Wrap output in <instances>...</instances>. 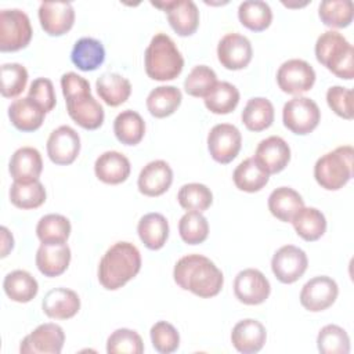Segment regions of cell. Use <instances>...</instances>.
Masks as SVG:
<instances>
[{
	"mask_svg": "<svg viewBox=\"0 0 354 354\" xmlns=\"http://www.w3.org/2000/svg\"><path fill=\"white\" fill-rule=\"evenodd\" d=\"M315 57L328 71L340 79L351 80L354 76V48L348 40L336 30H326L315 41Z\"/></svg>",
	"mask_w": 354,
	"mask_h": 354,
	"instance_id": "cell-5",
	"label": "cell"
},
{
	"mask_svg": "<svg viewBox=\"0 0 354 354\" xmlns=\"http://www.w3.org/2000/svg\"><path fill=\"white\" fill-rule=\"evenodd\" d=\"M173 183V170L165 160H152L140 171L137 185L138 191L147 196H159L165 194Z\"/></svg>",
	"mask_w": 354,
	"mask_h": 354,
	"instance_id": "cell-20",
	"label": "cell"
},
{
	"mask_svg": "<svg viewBox=\"0 0 354 354\" xmlns=\"http://www.w3.org/2000/svg\"><path fill=\"white\" fill-rule=\"evenodd\" d=\"M80 151V137L71 126H59L47 140V155L55 165H71Z\"/></svg>",
	"mask_w": 354,
	"mask_h": 354,
	"instance_id": "cell-17",
	"label": "cell"
},
{
	"mask_svg": "<svg viewBox=\"0 0 354 354\" xmlns=\"http://www.w3.org/2000/svg\"><path fill=\"white\" fill-rule=\"evenodd\" d=\"M253 48L250 40L239 33H227L217 46V58L220 64L230 71H239L252 61Z\"/></svg>",
	"mask_w": 354,
	"mask_h": 354,
	"instance_id": "cell-15",
	"label": "cell"
},
{
	"mask_svg": "<svg viewBox=\"0 0 354 354\" xmlns=\"http://www.w3.org/2000/svg\"><path fill=\"white\" fill-rule=\"evenodd\" d=\"M321 111L315 101L308 97L296 95L285 102L282 120L286 129L299 136L311 133L319 123Z\"/></svg>",
	"mask_w": 354,
	"mask_h": 354,
	"instance_id": "cell-8",
	"label": "cell"
},
{
	"mask_svg": "<svg viewBox=\"0 0 354 354\" xmlns=\"http://www.w3.org/2000/svg\"><path fill=\"white\" fill-rule=\"evenodd\" d=\"M10 201L18 209H36L46 201V188L39 181H14L10 188Z\"/></svg>",
	"mask_w": 354,
	"mask_h": 354,
	"instance_id": "cell-38",
	"label": "cell"
},
{
	"mask_svg": "<svg viewBox=\"0 0 354 354\" xmlns=\"http://www.w3.org/2000/svg\"><path fill=\"white\" fill-rule=\"evenodd\" d=\"M28 83V71L24 65L11 62L1 65V95L12 98L19 95Z\"/></svg>",
	"mask_w": 354,
	"mask_h": 354,
	"instance_id": "cell-47",
	"label": "cell"
},
{
	"mask_svg": "<svg viewBox=\"0 0 354 354\" xmlns=\"http://www.w3.org/2000/svg\"><path fill=\"white\" fill-rule=\"evenodd\" d=\"M238 18L245 28L253 32H261L271 25L272 11L266 1L246 0L238 7Z\"/></svg>",
	"mask_w": 354,
	"mask_h": 354,
	"instance_id": "cell-37",
	"label": "cell"
},
{
	"mask_svg": "<svg viewBox=\"0 0 354 354\" xmlns=\"http://www.w3.org/2000/svg\"><path fill=\"white\" fill-rule=\"evenodd\" d=\"M145 72L159 82L176 79L183 68L184 58L173 39L166 33H156L145 50Z\"/></svg>",
	"mask_w": 354,
	"mask_h": 354,
	"instance_id": "cell-4",
	"label": "cell"
},
{
	"mask_svg": "<svg viewBox=\"0 0 354 354\" xmlns=\"http://www.w3.org/2000/svg\"><path fill=\"white\" fill-rule=\"evenodd\" d=\"M339 295V286L335 279L326 275L314 277L307 281L300 292L301 306L311 311L318 313L329 308Z\"/></svg>",
	"mask_w": 354,
	"mask_h": 354,
	"instance_id": "cell-13",
	"label": "cell"
},
{
	"mask_svg": "<svg viewBox=\"0 0 354 354\" xmlns=\"http://www.w3.org/2000/svg\"><path fill=\"white\" fill-rule=\"evenodd\" d=\"M242 123L250 131H263L274 122V106L264 97L250 98L242 111Z\"/></svg>",
	"mask_w": 354,
	"mask_h": 354,
	"instance_id": "cell-35",
	"label": "cell"
},
{
	"mask_svg": "<svg viewBox=\"0 0 354 354\" xmlns=\"http://www.w3.org/2000/svg\"><path fill=\"white\" fill-rule=\"evenodd\" d=\"M130 160L118 151L101 153L94 163L97 178L105 184H120L130 176Z\"/></svg>",
	"mask_w": 354,
	"mask_h": 354,
	"instance_id": "cell-25",
	"label": "cell"
},
{
	"mask_svg": "<svg viewBox=\"0 0 354 354\" xmlns=\"http://www.w3.org/2000/svg\"><path fill=\"white\" fill-rule=\"evenodd\" d=\"M318 351L322 354H348L350 337L339 325H325L317 337Z\"/></svg>",
	"mask_w": 354,
	"mask_h": 354,
	"instance_id": "cell-42",
	"label": "cell"
},
{
	"mask_svg": "<svg viewBox=\"0 0 354 354\" xmlns=\"http://www.w3.org/2000/svg\"><path fill=\"white\" fill-rule=\"evenodd\" d=\"M8 170L14 181L29 183L39 180L43 170L40 152L33 147L18 148L11 155Z\"/></svg>",
	"mask_w": 354,
	"mask_h": 354,
	"instance_id": "cell-23",
	"label": "cell"
},
{
	"mask_svg": "<svg viewBox=\"0 0 354 354\" xmlns=\"http://www.w3.org/2000/svg\"><path fill=\"white\" fill-rule=\"evenodd\" d=\"M1 232V257H6L14 248V238L11 232L7 230V227L0 228Z\"/></svg>",
	"mask_w": 354,
	"mask_h": 354,
	"instance_id": "cell-51",
	"label": "cell"
},
{
	"mask_svg": "<svg viewBox=\"0 0 354 354\" xmlns=\"http://www.w3.org/2000/svg\"><path fill=\"white\" fill-rule=\"evenodd\" d=\"M29 17L18 8L0 11V51H18L25 48L32 39Z\"/></svg>",
	"mask_w": 354,
	"mask_h": 354,
	"instance_id": "cell-7",
	"label": "cell"
},
{
	"mask_svg": "<svg viewBox=\"0 0 354 354\" xmlns=\"http://www.w3.org/2000/svg\"><path fill=\"white\" fill-rule=\"evenodd\" d=\"M149 333L152 346L158 353L170 354L180 346V335L177 329L166 321H158L153 324Z\"/></svg>",
	"mask_w": 354,
	"mask_h": 354,
	"instance_id": "cell-48",
	"label": "cell"
},
{
	"mask_svg": "<svg viewBox=\"0 0 354 354\" xmlns=\"http://www.w3.org/2000/svg\"><path fill=\"white\" fill-rule=\"evenodd\" d=\"M28 97L32 98L35 102H37L44 109L46 113L53 111V108L55 106V102H57L54 84L47 77L35 79L30 83Z\"/></svg>",
	"mask_w": 354,
	"mask_h": 354,
	"instance_id": "cell-50",
	"label": "cell"
},
{
	"mask_svg": "<svg viewBox=\"0 0 354 354\" xmlns=\"http://www.w3.org/2000/svg\"><path fill=\"white\" fill-rule=\"evenodd\" d=\"M71 59L77 69L91 72L102 65L105 59V48L102 43L94 37H82L73 44Z\"/></svg>",
	"mask_w": 354,
	"mask_h": 354,
	"instance_id": "cell-27",
	"label": "cell"
},
{
	"mask_svg": "<svg viewBox=\"0 0 354 354\" xmlns=\"http://www.w3.org/2000/svg\"><path fill=\"white\" fill-rule=\"evenodd\" d=\"M142 351L144 343L141 336L127 328L116 329L106 340V353L109 354H141Z\"/></svg>",
	"mask_w": 354,
	"mask_h": 354,
	"instance_id": "cell-46",
	"label": "cell"
},
{
	"mask_svg": "<svg viewBox=\"0 0 354 354\" xmlns=\"http://www.w3.org/2000/svg\"><path fill=\"white\" fill-rule=\"evenodd\" d=\"M290 223L297 235L307 242L319 239L326 231V218L317 207H301Z\"/></svg>",
	"mask_w": 354,
	"mask_h": 354,
	"instance_id": "cell-32",
	"label": "cell"
},
{
	"mask_svg": "<svg viewBox=\"0 0 354 354\" xmlns=\"http://www.w3.org/2000/svg\"><path fill=\"white\" fill-rule=\"evenodd\" d=\"M65 342L64 329L53 322L39 325L33 332L24 337L19 346L21 353L26 354H59Z\"/></svg>",
	"mask_w": 354,
	"mask_h": 354,
	"instance_id": "cell-14",
	"label": "cell"
},
{
	"mask_svg": "<svg viewBox=\"0 0 354 354\" xmlns=\"http://www.w3.org/2000/svg\"><path fill=\"white\" fill-rule=\"evenodd\" d=\"M61 88L71 119L86 130H95L104 123V108L91 95L90 83L83 76L68 72L61 77Z\"/></svg>",
	"mask_w": 354,
	"mask_h": 354,
	"instance_id": "cell-2",
	"label": "cell"
},
{
	"mask_svg": "<svg viewBox=\"0 0 354 354\" xmlns=\"http://www.w3.org/2000/svg\"><path fill=\"white\" fill-rule=\"evenodd\" d=\"M113 133L124 145H137L145 134V122L136 111H122L113 120Z\"/></svg>",
	"mask_w": 354,
	"mask_h": 354,
	"instance_id": "cell-36",
	"label": "cell"
},
{
	"mask_svg": "<svg viewBox=\"0 0 354 354\" xmlns=\"http://www.w3.org/2000/svg\"><path fill=\"white\" fill-rule=\"evenodd\" d=\"M140 270V250L130 242H116L100 260L98 281L105 289L116 290L133 279Z\"/></svg>",
	"mask_w": 354,
	"mask_h": 354,
	"instance_id": "cell-3",
	"label": "cell"
},
{
	"mask_svg": "<svg viewBox=\"0 0 354 354\" xmlns=\"http://www.w3.org/2000/svg\"><path fill=\"white\" fill-rule=\"evenodd\" d=\"M318 15L324 25L330 28H346L354 17L351 0H325L318 7Z\"/></svg>",
	"mask_w": 354,
	"mask_h": 354,
	"instance_id": "cell-41",
	"label": "cell"
},
{
	"mask_svg": "<svg viewBox=\"0 0 354 354\" xmlns=\"http://www.w3.org/2000/svg\"><path fill=\"white\" fill-rule=\"evenodd\" d=\"M173 277L181 289L203 299L218 295L224 283L221 270L202 254L183 256L174 266Z\"/></svg>",
	"mask_w": 354,
	"mask_h": 354,
	"instance_id": "cell-1",
	"label": "cell"
},
{
	"mask_svg": "<svg viewBox=\"0 0 354 354\" xmlns=\"http://www.w3.org/2000/svg\"><path fill=\"white\" fill-rule=\"evenodd\" d=\"M43 313L54 319H69L80 310L77 293L66 288H54L46 293L41 301Z\"/></svg>",
	"mask_w": 354,
	"mask_h": 354,
	"instance_id": "cell-22",
	"label": "cell"
},
{
	"mask_svg": "<svg viewBox=\"0 0 354 354\" xmlns=\"http://www.w3.org/2000/svg\"><path fill=\"white\" fill-rule=\"evenodd\" d=\"M183 94L176 86L155 87L147 97V108L155 118H166L173 115L180 106Z\"/></svg>",
	"mask_w": 354,
	"mask_h": 354,
	"instance_id": "cell-33",
	"label": "cell"
},
{
	"mask_svg": "<svg viewBox=\"0 0 354 354\" xmlns=\"http://www.w3.org/2000/svg\"><path fill=\"white\" fill-rule=\"evenodd\" d=\"M205 106L217 115L232 112L239 102L238 88L228 82H217L213 90L203 98Z\"/></svg>",
	"mask_w": 354,
	"mask_h": 354,
	"instance_id": "cell-39",
	"label": "cell"
},
{
	"mask_svg": "<svg viewBox=\"0 0 354 354\" xmlns=\"http://www.w3.org/2000/svg\"><path fill=\"white\" fill-rule=\"evenodd\" d=\"M152 6L162 8L167 14V19L173 30L180 36H191L199 26V10L192 0H171L153 3Z\"/></svg>",
	"mask_w": 354,
	"mask_h": 354,
	"instance_id": "cell-16",
	"label": "cell"
},
{
	"mask_svg": "<svg viewBox=\"0 0 354 354\" xmlns=\"http://www.w3.org/2000/svg\"><path fill=\"white\" fill-rule=\"evenodd\" d=\"M44 109L32 98H18L8 106V118L11 123L21 131H35L44 122Z\"/></svg>",
	"mask_w": 354,
	"mask_h": 354,
	"instance_id": "cell-26",
	"label": "cell"
},
{
	"mask_svg": "<svg viewBox=\"0 0 354 354\" xmlns=\"http://www.w3.org/2000/svg\"><path fill=\"white\" fill-rule=\"evenodd\" d=\"M137 232L141 242L148 249L159 250L167 241L169 223L160 213H148L140 218Z\"/></svg>",
	"mask_w": 354,
	"mask_h": 354,
	"instance_id": "cell-29",
	"label": "cell"
},
{
	"mask_svg": "<svg viewBox=\"0 0 354 354\" xmlns=\"http://www.w3.org/2000/svg\"><path fill=\"white\" fill-rule=\"evenodd\" d=\"M271 292V285L266 275L256 268H246L236 274L234 279L235 297L248 306L264 303Z\"/></svg>",
	"mask_w": 354,
	"mask_h": 354,
	"instance_id": "cell-12",
	"label": "cell"
},
{
	"mask_svg": "<svg viewBox=\"0 0 354 354\" xmlns=\"http://www.w3.org/2000/svg\"><path fill=\"white\" fill-rule=\"evenodd\" d=\"M253 158L268 174H275L288 166L290 148L282 137L271 136L259 142Z\"/></svg>",
	"mask_w": 354,
	"mask_h": 354,
	"instance_id": "cell-19",
	"label": "cell"
},
{
	"mask_svg": "<svg viewBox=\"0 0 354 354\" xmlns=\"http://www.w3.org/2000/svg\"><path fill=\"white\" fill-rule=\"evenodd\" d=\"M277 83L283 93L300 95L314 86L315 71L307 61L292 58L278 68Z\"/></svg>",
	"mask_w": 354,
	"mask_h": 354,
	"instance_id": "cell-9",
	"label": "cell"
},
{
	"mask_svg": "<svg viewBox=\"0 0 354 354\" xmlns=\"http://www.w3.org/2000/svg\"><path fill=\"white\" fill-rule=\"evenodd\" d=\"M39 21L50 36H62L75 22V10L68 1H43L39 7Z\"/></svg>",
	"mask_w": 354,
	"mask_h": 354,
	"instance_id": "cell-18",
	"label": "cell"
},
{
	"mask_svg": "<svg viewBox=\"0 0 354 354\" xmlns=\"http://www.w3.org/2000/svg\"><path fill=\"white\" fill-rule=\"evenodd\" d=\"M6 295L17 303H28L37 295L39 283L36 278L25 270H15L6 275L3 281Z\"/></svg>",
	"mask_w": 354,
	"mask_h": 354,
	"instance_id": "cell-31",
	"label": "cell"
},
{
	"mask_svg": "<svg viewBox=\"0 0 354 354\" xmlns=\"http://www.w3.org/2000/svg\"><path fill=\"white\" fill-rule=\"evenodd\" d=\"M353 156L351 145H342L322 155L314 165L315 181L328 191L343 188L353 177Z\"/></svg>",
	"mask_w": 354,
	"mask_h": 354,
	"instance_id": "cell-6",
	"label": "cell"
},
{
	"mask_svg": "<svg viewBox=\"0 0 354 354\" xmlns=\"http://www.w3.org/2000/svg\"><path fill=\"white\" fill-rule=\"evenodd\" d=\"M308 266L307 254L303 249L285 245L279 248L271 259V270L282 283H293L303 277Z\"/></svg>",
	"mask_w": 354,
	"mask_h": 354,
	"instance_id": "cell-11",
	"label": "cell"
},
{
	"mask_svg": "<svg viewBox=\"0 0 354 354\" xmlns=\"http://www.w3.org/2000/svg\"><path fill=\"white\" fill-rule=\"evenodd\" d=\"M242 136L238 127L230 123H220L210 129L207 134V149L210 156L221 163L227 165L232 162L241 151Z\"/></svg>",
	"mask_w": 354,
	"mask_h": 354,
	"instance_id": "cell-10",
	"label": "cell"
},
{
	"mask_svg": "<svg viewBox=\"0 0 354 354\" xmlns=\"http://www.w3.org/2000/svg\"><path fill=\"white\" fill-rule=\"evenodd\" d=\"M267 339V330L257 319L246 318L235 324L231 332L232 346L243 354H253L263 348Z\"/></svg>",
	"mask_w": 354,
	"mask_h": 354,
	"instance_id": "cell-21",
	"label": "cell"
},
{
	"mask_svg": "<svg viewBox=\"0 0 354 354\" xmlns=\"http://www.w3.org/2000/svg\"><path fill=\"white\" fill-rule=\"evenodd\" d=\"M95 88L100 98L109 106L122 105L131 94L129 79L113 72L102 73L95 82Z\"/></svg>",
	"mask_w": 354,
	"mask_h": 354,
	"instance_id": "cell-28",
	"label": "cell"
},
{
	"mask_svg": "<svg viewBox=\"0 0 354 354\" xmlns=\"http://www.w3.org/2000/svg\"><path fill=\"white\" fill-rule=\"evenodd\" d=\"M181 239L188 245H198L206 241L209 235V223L201 212L189 210L178 221Z\"/></svg>",
	"mask_w": 354,
	"mask_h": 354,
	"instance_id": "cell-44",
	"label": "cell"
},
{
	"mask_svg": "<svg viewBox=\"0 0 354 354\" xmlns=\"http://www.w3.org/2000/svg\"><path fill=\"white\" fill-rule=\"evenodd\" d=\"M301 207H304L301 195L290 187H279L268 196V210L281 221H292Z\"/></svg>",
	"mask_w": 354,
	"mask_h": 354,
	"instance_id": "cell-30",
	"label": "cell"
},
{
	"mask_svg": "<svg viewBox=\"0 0 354 354\" xmlns=\"http://www.w3.org/2000/svg\"><path fill=\"white\" fill-rule=\"evenodd\" d=\"M71 263V249L66 243H41L36 252V266L44 277L64 274Z\"/></svg>",
	"mask_w": 354,
	"mask_h": 354,
	"instance_id": "cell-24",
	"label": "cell"
},
{
	"mask_svg": "<svg viewBox=\"0 0 354 354\" xmlns=\"http://www.w3.org/2000/svg\"><path fill=\"white\" fill-rule=\"evenodd\" d=\"M178 203L185 210H194V212H203L210 207L213 202V194L212 191L201 183H189L184 184L178 194H177Z\"/></svg>",
	"mask_w": 354,
	"mask_h": 354,
	"instance_id": "cell-43",
	"label": "cell"
},
{
	"mask_svg": "<svg viewBox=\"0 0 354 354\" xmlns=\"http://www.w3.org/2000/svg\"><path fill=\"white\" fill-rule=\"evenodd\" d=\"M216 83H217V76L210 66L196 65L185 77L184 88L188 95L205 98L213 90Z\"/></svg>",
	"mask_w": 354,
	"mask_h": 354,
	"instance_id": "cell-45",
	"label": "cell"
},
{
	"mask_svg": "<svg viewBox=\"0 0 354 354\" xmlns=\"http://www.w3.org/2000/svg\"><path fill=\"white\" fill-rule=\"evenodd\" d=\"M270 174L256 162L254 158H246L234 170L232 180L238 189L245 192H257L268 183Z\"/></svg>",
	"mask_w": 354,
	"mask_h": 354,
	"instance_id": "cell-34",
	"label": "cell"
},
{
	"mask_svg": "<svg viewBox=\"0 0 354 354\" xmlns=\"http://www.w3.org/2000/svg\"><path fill=\"white\" fill-rule=\"evenodd\" d=\"M36 234L41 243H65L71 235V223L62 214H46L39 220Z\"/></svg>",
	"mask_w": 354,
	"mask_h": 354,
	"instance_id": "cell-40",
	"label": "cell"
},
{
	"mask_svg": "<svg viewBox=\"0 0 354 354\" xmlns=\"http://www.w3.org/2000/svg\"><path fill=\"white\" fill-rule=\"evenodd\" d=\"M326 102L329 108L343 119L351 120L353 111V91L343 86H332L326 91Z\"/></svg>",
	"mask_w": 354,
	"mask_h": 354,
	"instance_id": "cell-49",
	"label": "cell"
}]
</instances>
